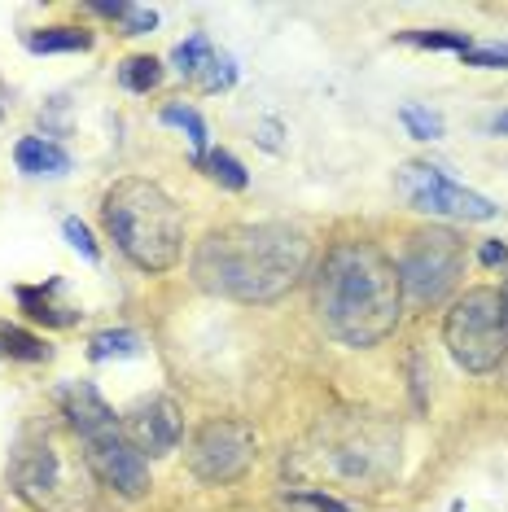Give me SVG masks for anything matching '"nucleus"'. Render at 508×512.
I'll list each match as a JSON object with an SVG mask.
<instances>
[{"label": "nucleus", "instance_id": "cd10ccee", "mask_svg": "<svg viewBox=\"0 0 508 512\" xmlns=\"http://www.w3.org/2000/svg\"><path fill=\"white\" fill-rule=\"evenodd\" d=\"M504 259H508V246H504V241H487V246L478 250V263H482V267H500Z\"/></svg>", "mask_w": 508, "mask_h": 512}, {"label": "nucleus", "instance_id": "f3484780", "mask_svg": "<svg viewBox=\"0 0 508 512\" xmlns=\"http://www.w3.org/2000/svg\"><path fill=\"white\" fill-rule=\"evenodd\" d=\"M88 355L97 359V364H106V359H136L141 355V337L132 329H106L88 342Z\"/></svg>", "mask_w": 508, "mask_h": 512}, {"label": "nucleus", "instance_id": "c756f323", "mask_svg": "<svg viewBox=\"0 0 508 512\" xmlns=\"http://www.w3.org/2000/svg\"><path fill=\"white\" fill-rule=\"evenodd\" d=\"M500 298H504V311H508V281H504V294Z\"/></svg>", "mask_w": 508, "mask_h": 512}, {"label": "nucleus", "instance_id": "39448f33", "mask_svg": "<svg viewBox=\"0 0 508 512\" xmlns=\"http://www.w3.org/2000/svg\"><path fill=\"white\" fill-rule=\"evenodd\" d=\"M57 403H62V416L71 421L79 442H84V464L92 469V477L127 499H141L149 491V460L132 447V438L123 434L119 416L97 394V386L92 381H66L57 390Z\"/></svg>", "mask_w": 508, "mask_h": 512}, {"label": "nucleus", "instance_id": "b1692460", "mask_svg": "<svg viewBox=\"0 0 508 512\" xmlns=\"http://www.w3.org/2000/svg\"><path fill=\"white\" fill-rule=\"evenodd\" d=\"M211 53H215V44L206 40V36H189L176 53H171V62H176V71H180V75H189V79H193V75H198L202 66H206V57H211Z\"/></svg>", "mask_w": 508, "mask_h": 512}, {"label": "nucleus", "instance_id": "4468645a", "mask_svg": "<svg viewBox=\"0 0 508 512\" xmlns=\"http://www.w3.org/2000/svg\"><path fill=\"white\" fill-rule=\"evenodd\" d=\"M92 14H101V18H110V22H119V31L123 36H149V31L158 27V9H149V5H127V0H114V5H88Z\"/></svg>", "mask_w": 508, "mask_h": 512}, {"label": "nucleus", "instance_id": "f8f14e48", "mask_svg": "<svg viewBox=\"0 0 508 512\" xmlns=\"http://www.w3.org/2000/svg\"><path fill=\"white\" fill-rule=\"evenodd\" d=\"M57 294H62V281H44V285H18L14 298L18 307L27 311L36 324H49V329H71V324L79 320L75 307H66V302H57Z\"/></svg>", "mask_w": 508, "mask_h": 512}, {"label": "nucleus", "instance_id": "393cba45", "mask_svg": "<svg viewBox=\"0 0 508 512\" xmlns=\"http://www.w3.org/2000/svg\"><path fill=\"white\" fill-rule=\"evenodd\" d=\"M62 232H66V241H71V246H75L79 254H84L88 263H101V246H97V241H92V232H88L84 219H66Z\"/></svg>", "mask_w": 508, "mask_h": 512}, {"label": "nucleus", "instance_id": "a211bd4d", "mask_svg": "<svg viewBox=\"0 0 508 512\" xmlns=\"http://www.w3.org/2000/svg\"><path fill=\"white\" fill-rule=\"evenodd\" d=\"M119 84L127 92H154L163 84V62L158 57H127L119 66Z\"/></svg>", "mask_w": 508, "mask_h": 512}, {"label": "nucleus", "instance_id": "c85d7f7f", "mask_svg": "<svg viewBox=\"0 0 508 512\" xmlns=\"http://www.w3.org/2000/svg\"><path fill=\"white\" fill-rule=\"evenodd\" d=\"M491 132H500V136H508V110H504V114H495V119H491Z\"/></svg>", "mask_w": 508, "mask_h": 512}, {"label": "nucleus", "instance_id": "a878e982", "mask_svg": "<svg viewBox=\"0 0 508 512\" xmlns=\"http://www.w3.org/2000/svg\"><path fill=\"white\" fill-rule=\"evenodd\" d=\"M465 66H482V71H508V44H482V49H469Z\"/></svg>", "mask_w": 508, "mask_h": 512}, {"label": "nucleus", "instance_id": "aec40b11", "mask_svg": "<svg viewBox=\"0 0 508 512\" xmlns=\"http://www.w3.org/2000/svg\"><path fill=\"white\" fill-rule=\"evenodd\" d=\"M399 123L408 127L417 141H443V114H434V110H425V106H399Z\"/></svg>", "mask_w": 508, "mask_h": 512}, {"label": "nucleus", "instance_id": "f257e3e1", "mask_svg": "<svg viewBox=\"0 0 508 512\" xmlns=\"http://www.w3.org/2000/svg\"><path fill=\"white\" fill-rule=\"evenodd\" d=\"M311 263V241L290 224L219 228L193 254V276L206 294L237 302H276L298 285Z\"/></svg>", "mask_w": 508, "mask_h": 512}, {"label": "nucleus", "instance_id": "dca6fc26", "mask_svg": "<svg viewBox=\"0 0 508 512\" xmlns=\"http://www.w3.org/2000/svg\"><path fill=\"white\" fill-rule=\"evenodd\" d=\"M0 355H5V359H22V364H44V359H49V346H44V337L0 320Z\"/></svg>", "mask_w": 508, "mask_h": 512}, {"label": "nucleus", "instance_id": "9d476101", "mask_svg": "<svg viewBox=\"0 0 508 512\" xmlns=\"http://www.w3.org/2000/svg\"><path fill=\"white\" fill-rule=\"evenodd\" d=\"M123 434L132 438V447L141 451V456H167V451H176V442L184 434V416H180L176 399L154 394V399H141L127 412Z\"/></svg>", "mask_w": 508, "mask_h": 512}, {"label": "nucleus", "instance_id": "412c9836", "mask_svg": "<svg viewBox=\"0 0 508 512\" xmlns=\"http://www.w3.org/2000/svg\"><path fill=\"white\" fill-rule=\"evenodd\" d=\"M202 167L211 171V180H219L224 189H237V193H241V189L250 184L246 167H241V162H237L233 154H228V149H215V154H206V158H202Z\"/></svg>", "mask_w": 508, "mask_h": 512}, {"label": "nucleus", "instance_id": "2eb2a0df", "mask_svg": "<svg viewBox=\"0 0 508 512\" xmlns=\"http://www.w3.org/2000/svg\"><path fill=\"white\" fill-rule=\"evenodd\" d=\"M27 49L31 53H84L92 49V36L79 27H44V31H27Z\"/></svg>", "mask_w": 508, "mask_h": 512}, {"label": "nucleus", "instance_id": "7ed1b4c3", "mask_svg": "<svg viewBox=\"0 0 508 512\" xmlns=\"http://www.w3.org/2000/svg\"><path fill=\"white\" fill-rule=\"evenodd\" d=\"M285 469L298 482H325L342 491L386 486L399 473V429L377 416H333L298 442Z\"/></svg>", "mask_w": 508, "mask_h": 512}, {"label": "nucleus", "instance_id": "9b49d317", "mask_svg": "<svg viewBox=\"0 0 508 512\" xmlns=\"http://www.w3.org/2000/svg\"><path fill=\"white\" fill-rule=\"evenodd\" d=\"M57 482H62V473H57V451H53V442H22L18 447V456H14V486H18V495L22 499H31V504H44L53 491H57Z\"/></svg>", "mask_w": 508, "mask_h": 512}, {"label": "nucleus", "instance_id": "20e7f679", "mask_svg": "<svg viewBox=\"0 0 508 512\" xmlns=\"http://www.w3.org/2000/svg\"><path fill=\"white\" fill-rule=\"evenodd\" d=\"M106 228L119 241V250L141 272H167L180 263L184 250V219L180 206L158 189L154 180L127 176L106 193Z\"/></svg>", "mask_w": 508, "mask_h": 512}, {"label": "nucleus", "instance_id": "0eeeda50", "mask_svg": "<svg viewBox=\"0 0 508 512\" xmlns=\"http://www.w3.org/2000/svg\"><path fill=\"white\" fill-rule=\"evenodd\" d=\"M465 276V246L456 232L430 228L408 237V250L399 259V289L412 307H434L443 302Z\"/></svg>", "mask_w": 508, "mask_h": 512}, {"label": "nucleus", "instance_id": "1a4fd4ad", "mask_svg": "<svg viewBox=\"0 0 508 512\" xmlns=\"http://www.w3.org/2000/svg\"><path fill=\"white\" fill-rule=\"evenodd\" d=\"M254 460V429L246 421H206L189 442V469L198 482H233Z\"/></svg>", "mask_w": 508, "mask_h": 512}, {"label": "nucleus", "instance_id": "4be33fe9", "mask_svg": "<svg viewBox=\"0 0 508 512\" xmlns=\"http://www.w3.org/2000/svg\"><path fill=\"white\" fill-rule=\"evenodd\" d=\"M399 40H403V44H417V49H452V53H460V57L473 49L465 31H403Z\"/></svg>", "mask_w": 508, "mask_h": 512}, {"label": "nucleus", "instance_id": "f03ea898", "mask_svg": "<svg viewBox=\"0 0 508 512\" xmlns=\"http://www.w3.org/2000/svg\"><path fill=\"white\" fill-rule=\"evenodd\" d=\"M403 311L399 267L373 241H342L325 254L316 276V316L342 346H377L395 333Z\"/></svg>", "mask_w": 508, "mask_h": 512}, {"label": "nucleus", "instance_id": "6e6552de", "mask_svg": "<svg viewBox=\"0 0 508 512\" xmlns=\"http://www.w3.org/2000/svg\"><path fill=\"white\" fill-rule=\"evenodd\" d=\"M395 193L421 215L465 219V224H487V219H495L491 197L456 184L452 176H443L438 167H430V162H403L395 171Z\"/></svg>", "mask_w": 508, "mask_h": 512}, {"label": "nucleus", "instance_id": "bb28decb", "mask_svg": "<svg viewBox=\"0 0 508 512\" xmlns=\"http://www.w3.org/2000/svg\"><path fill=\"white\" fill-rule=\"evenodd\" d=\"M298 504H307V508H316V512H351V508L338 504V499L325 495V491H303V495H298Z\"/></svg>", "mask_w": 508, "mask_h": 512}, {"label": "nucleus", "instance_id": "ddd939ff", "mask_svg": "<svg viewBox=\"0 0 508 512\" xmlns=\"http://www.w3.org/2000/svg\"><path fill=\"white\" fill-rule=\"evenodd\" d=\"M14 162L27 176H62V171H71V154L62 145L44 141V136H22L14 145Z\"/></svg>", "mask_w": 508, "mask_h": 512}, {"label": "nucleus", "instance_id": "423d86ee", "mask_svg": "<svg viewBox=\"0 0 508 512\" xmlns=\"http://www.w3.org/2000/svg\"><path fill=\"white\" fill-rule=\"evenodd\" d=\"M443 342L465 372H495L508 355V311L500 289H469L443 320Z\"/></svg>", "mask_w": 508, "mask_h": 512}, {"label": "nucleus", "instance_id": "6ab92c4d", "mask_svg": "<svg viewBox=\"0 0 508 512\" xmlns=\"http://www.w3.org/2000/svg\"><path fill=\"white\" fill-rule=\"evenodd\" d=\"M163 123L167 127H180L184 136H189V145H193V158H206V123H202V114L193 110V106H167L163 110Z\"/></svg>", "mask_w": 508, "mask_h": 512}, {"label": "nucleus", "instance_id": "5701e85b", "mask_svg": "<svg viewBox=\"0 0 508 512\" xmlns=\"http://www.w3.org/2000/svg\"><path fill=\"white\" fill-rule=\"evenodd\" d=\"M198 88L202 92H219V88H233V79H237V66H233V57H224V53H211L206 57V66L198 75Z\"/></svg>", "mask_w": 508, "mask_h": 512}]
</instances>
